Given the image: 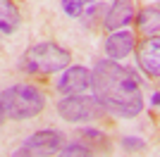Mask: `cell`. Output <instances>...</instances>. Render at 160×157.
I'll use <instances>...</instances> for the list:
<instances>
[{"mask_svg": "<svg viewBox=\"0 0 160 157\" xmlns=\"http://www.w3.org/2000/svg\"><path fill=\"white\" fill-rule=\"evenodd\" d=\"M93 98L100 107L120 119H134L143 110V95L136 74L115 59H98L91 72Z\"/></svg>", "mask_w": 160, "mask_h": 157, "instance_id": "cell-1", "label": "cell"}, {"mask_svg": "<svg viewBox=\"0 0 160 157\" xmlns=\"http://www.w3.org/2000/svg\"><path fill=\"white\" fill-rule=\"evenodd\" d=\"M72 55L69 50L53 40H43L36 45L27 48L19 57V69L24 74H36V76H50V74L62 72L65 67H69Z\"/></svg>", "mask_w": 160, "mask_h": 157, "instance_id": "cell-2", "label": "cell"}, {"mask_svg": "<svg viewBox=\"0 0 160 157\" xmlns=\"http://www.w3.org/2000/svg\"><path fill=\"white\" fill-rule=\"evenodd\" d=\"M0 105L5 112V119L27 121L36 117L46 107V95L31 83H14L0 93Z\"/></svg>", "mask_w": 160, "mask_h": 157, "instance_id": "cell-3", "label": "cell"}, {"mask_svg": "<svg viewBox=\"0 0 160 157\" xmlns=\"http://www.w3.org/2000/svg\"><path fill=\"white\" fill-rule=\"evenodd\" d=\"M55 110L60 114V119L69 121V124H86V121H98L105 117V110L100 107V102L93 95H65L60 102L55 105Z\"/></svg>", "mask_w": 160, "mask_h": 157, "instance_id": "cell-4", "label": "cell"}, {"mask_svg": "<svg viewBox=\"0 0 160 157\" xmlns=\"http://www.w3.org/2000/svg\"><path fill=\"white\" fill-rule=\"evenodd\" d=\"M62 145H65V133H60V131H55V129H41L24 140V148L33 157L58 155L62 150Z\"/></svg>", "mask_w": 160, "mask_h": 157, "instance_id": "cell-5", "label": "cell"}, {"mask_svg": "<svg viewBox=\"0 0 160 157\" xmlns=\"http://www.w3.org/2000/svg\"><path fill=\"white\" fill-rule=\"evenodd\" d=\"M55 88L62 95H81L84 91L91 88V69L81 64L65 67L62 74L58 76V81H55Z\"/></svg>", "mask_w": 160, "mask_h": 157, "instance_id": "cell-6", "label": "cell"}, {"mask_svg": "<svg viewBox=\"0 0 160 157\" xmlns=\"http://www.w3.org/2000/svg\"><path fill=\"white\" fill-rule=\"evenodd\" d=\"M136 59H139V67L151 78L160 76V43H158V36L146 38L136 48Z\"/></svg>", "mask_w": 160, "mask_h": 157, "instance_id": "cell-7", "label": "cell"}, {"mask_svg": "<svg viewBox=\"0 0 160 157\" xmlns=\"http://www.w3.org/2000/svg\"><path fill=\"white\" fill-rule=\"evenodd\" d=\"M136 45V38H134V31H127V29H120V31H112L105 38V55L108 59H124L129 52Z\"/></svg>", "mask_w": 160, "mask_h": 157, "instance_id": "cell-8", "label": "cell"}, {"mask_svg": "<svg viewBox=\"0 0 160 157\" xmlns=\"http://www.w3.org/2000/svg\"><path fill=\"white\" fill-rule=\"evenodd\" d=\"M134 17H136V10H134V2H132V0H115L112 7H110L108 14H105L103 26H105L108 31H120L122 26L132 24Z\"/></svg>", "mask_w": 160, "mask_h": 157, "instance_id": "cell-9", "label": "cell"}, {"mask_svg": "<svg viewBox=\"0 0 160 157\" xmlns=\"http://www.w3.org/2000/svg\"><path fill=\"white\" fill-rule=\"evenodd\" d=\"M19 24H22V14L17 5L12 0H0V33L10 36L19 29Z\"/></svg>", "mask_w": 160, "mask_h": 157, "instance_id": "cell-10", "label": "cell"}, {"mask_svg": "<svg viewBox=\"0 0 160 157\" xmlns=\"http://www.w3.org/2000/svg\"><path fill=\"white\" fill-rule=\"evenodd\" d=\"M136 24H139V29L143 33H146V38H153V36H158V21H160V12L158 7H143L136 17Z\"/></svg>", "mask_w": 160, "mask_h": 157, "instance_id": "cell-11", "label": "cell"}, {"mask_svg": "<svg viewBox=\"0 0 160 157\" xmlns=\"http://www.w3.org/2000/svg\"><path fill=\"white\" fill-rule=\"evenodd\" d=\"M79 136H81V140L79 143H84L88 148V145H93V152L98 150H105L108 148V136L105 133H103V131H93V129H81L79 131ZM88 150H91V148H88Z\"/></svg>", "mask_w": 160, "mask_h": 157, "instance_id": "cell-12", "label": "cell"}, {"mask_svg": "<svg viewBox=\"0 0 160 157\" xmlns=\"http://www.w3.org/2000/svg\"><path fill=\"white\" fill-rule=\"evenodd\" d=\"M58 157H93V152L88 150L84 143H67V145H62Z\"/></svg>", "mask_w": 160, "mask_h": 157, "instance_id": "cell-13", "label": "cell"}, {"mask_svg": "<svg viewBox=\"0 0 160 157\" xmlns=\"http://www.w3.org/2000/svg\"><path fill=\"white\" fill-rule=\"evenodd\" d=\"M91 2H96V0H62V10L67 17H81Z\"/></svg>", "mask_w": 160, "mask_h": 157, "instance_id": "cell-14", "label": "cell"}, {"mask_svg": "<svg viewBox=\"0 0 160 157\" xmlns=\"http://www.w3.org/2000/svg\"><path fill=\"white\" fill-rule=\"evenodd\" d=\"M122 148L127 152H146L148 143L143 140V138H136V136H124L122 138Z\"/></svg>", "mask_w": 160, "mask_h": 157, "instance_id": "cell-15", "label": "cell"}, {"mask_svg": "<svg viewBox=\"0 0 160 157\" xmlns=\"http://www.w3.org/2000/svg\"><path fill=\"white\" fill-rule=\"evenodd\" d=\"M12 157H33V155L27 150V148H24V145H19V148H17V150L12 152Z\"/></svg>", "mask_w": 160, "mask_h": 157, "instance_id": "cell-16", "label": "cell"}, {"mask_svg": "<svg viewBox=\"0 0 160 157\" xmlns=\"http://www.w3.org/2000/svg\"><path fill=\"white\" fill-rule=\"evenodd\" d=\"M158 102H160V93L155 91L153 95H151V105H153V107H158Z\"/></svg>", "mask_w": 160, "mask_h": 157, "instance_id": "cell-17", "label": "cell"}, {"mask_svg": "<svg viewBox=\"0 0 160 157\" xmlns=\"http://www.w3.org/2000/svg\"><path fill=\"white\" fill-rule=\"evenodd\" d=\"M2 121H5V112H2V105H0V126H2Z\"/></svg>", "mask_w": 160, "mask_h": 157, "instance_id": "cell-18", "label": "cell"}]
</instances>
